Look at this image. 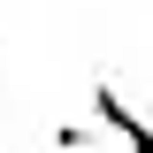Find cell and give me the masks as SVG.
Listing matches in <instances>:
<instances>
[{
  "mask_svg": "<svg viewBox=\"0 0 153 153\" xmlns=\"http://www.w3.org/2000/svg\"><path fill=\"white\" fill-rule=\"evenodd\" d=\"M92 115H100V130L123 138L130 153H153V123H138V115L123 107V92H115V84H92Z\"/></svg>",
  "mask_w": 153,
  "mask_h": 153,
  "instance_id": "cell-1",
  "label": "cell"
},
{
  "mask_svg": "<svg viewBox=\"0 0 153 153\" xmlns=\"http://www.w3.org/2000/svg\"><path fill=\"white\" fill-rule=\"evenodd\" d=\"M107 130H84V123H69V130H54V153H92Z\"/></svg>",
  "mask_w": 153,
  "mask_h": 153,
  "instance_id": "cell-2",
  "label": "cell"
}]
</instances>
